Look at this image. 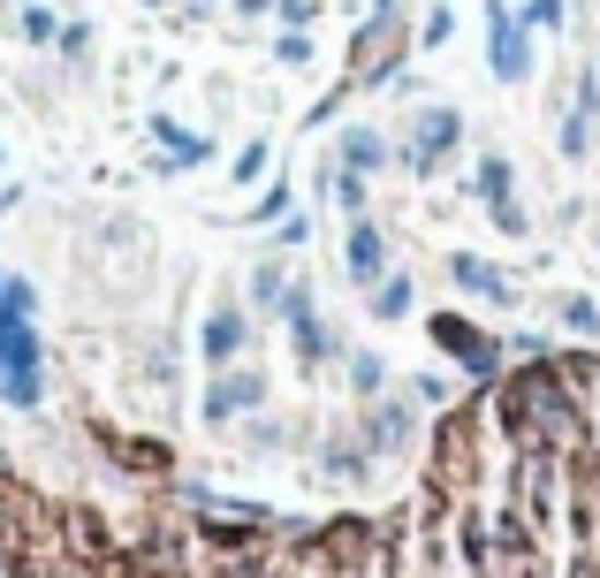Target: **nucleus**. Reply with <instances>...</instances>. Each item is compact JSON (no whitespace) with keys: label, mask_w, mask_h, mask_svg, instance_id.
<instances>
[{"label":"nucleus","mask_w":600,"mask_h":578,"mask_svg":"<svg viewBox=\"0 0 600 578\" xmlns=\"http://www.w3.org/2000/svg\"><path fill=\"white\" fill-rule=\"evenodd\" d=\"M342 275L357 289H373L380 275H388V236H380V221L373 213H357L350 221V236H342Z\"/></svg>","instance_id":"obj_5"},{"label":"nucleus","mask_w":600,"mask_h":578,"mask_svg":"<svg viewBox=\"0 0 600 578\" xmlns=\"http://www.w3.org/2000/svg\"><path fill=\"white\" fill-rule=\"evenodd\" d=\"M244 343H251V312H244V304H213V312H205V327H198V358L221 373V366H236V358H244Z\"/></svg>","instance_id":"obj_4"},{"label":"nucleus","mask_w":600,"mask_h":578,"mask_svg":"<svg viewBox=\"0 0 600 578\" xmlns=\"http://www.w3.org/2000/svg\"><path fill=\"white\" fill-rule=\"evenodd\" d=\"M15 38H23V46H54V38H61V15L38 8V0H23V8H15Z\"/></svg>","instance_id":"obj_13"},{"label":"nucleus","mask_w":600,"mask_h":578,"mask_svg":"<svg viewBox=\"0 0 600 578\" xmlns=\"http://www.w3.org/2000/svg\"><path fill=\"white\" fill-rule=\"evenodd\" d=\"M15 8H23V0H15Z\"/></svg>","instance_id":"obj_27"},{"label":"nucleus","mask_w":600,"mask_h":578,"mask_svg":"<svg viewBox=\"0 0 600 578\" xmlns=\"http://www.w3.org/2000/svg\"><path fill=\"white\" fill-rule=\"evenodd\" d=\"M334 167H350V175H380V167H388V138H380L373 123H350V130L334 138Z\"/></svg>","instance_id":"obj_8"},{"label":"nucleus","mask_w":600,"mask_h":578,"mask_svg":"<svg viewBox=\"0 0 600 578\" xmlns=\"http://www.w3.org/2000/svg\"><path fill=\"white\" fill-rule=\"evenodd\" d=\"M486 61L502 84H525L532 77V38H525V15L509 0H486Z\"/></svg>","instance_id":"obj_1"},{"label":"nucleus","mask_w":600,"mask_h":578,"mask_svg":"<svg viewBox=\"0 0 600 578\" xmlns=\"http://www.w3.org/2000/svg\"><path fill=\"white\" fill-rule=\"evenodd\" d=\"M259 404H267V373H251V366H221V373L205 381L198 419H205V427H228V419H251Z\"/></svg>","instance_id":"obj_2"},{"label":"nucleus","mask_w":600,"mask_h":578,"mask_svg":"<svg viewBox=\"0 0 600 578\" xmlns=\"http://www.w3.org/2000/svg\"><path fill=\"white\" fill-rule=\"evenodd\" d=\"M274 8H282V23H290V31H304V23L319 15V0H274Z\"/></svg>","instance_id":"obj_24"},{"label":"nucleus","mask_w":600,"mask_h":578,"mask_svg":"<svg viewBox=\"0 0 600 578\" xmlns=\"http://www.w3.org/2000/svg\"><path fill=\"white\" fill-rule=\"evenodd\" d=\"M54 46H61L69 61H84V54H92V23H84V15H77V23H61V38H54Z\"/></svg>","instance_id":"obj_19"},{"label":"nucleus","mask_w":600,"mask_h":578,"mask_svg":"<svg viewBox=\"0 0 600 578\" xmlns=\"http://www.w3.org/2000/svg\"><path fill=\"white\" fill-rule=\"evenodd\" d=\"M0 289H8V267H0Z\"/></svg>","instance_id":"obj_26"},{"label":"nucleus","mask_w":600,"mask_h":578,"mask_svg":"<svg viewBox=\"0 0 600 578\" xmlns=\"http://www.w3.org/2000/svg\"><path fill=\"white\" fill-rule=\"evenodd\" d=\"M274 61L304 69V61H311V38H304V31H282V38H274Z\"/></svg>","instance_id":"obj_21"},{"label":"nucleus","mask_w":600,"mask_h":578,"mask_svg":"<svg viewBox=\"0 0 600 578\" xmlns=\"http://www.w3.org/2000/svg\"><path fill=\"white\" fill-rule=\"evenodd\" d=\"M152 138L167 144V167H205V160H213V138H190V130H183V123H167V115L152 123Z\"/></svg>","instance_id":"obj_10"},{"label":"nucleus","mask_w":600,"mask_h":578,"mask_svg":"<svg viewBox=\"0 0 600 578\" xmlns=\"http://www.w3.org/2000/svg\"><path fill=\"white\" fill-rule=\"evenodd\" d=\"M411 304H419L411 275H388V282H373V320H411Z\"/></svg>","instance_id":"obj_12"},{"label":"nucleus","mask_w":600,"mask_h":578,"mask_svg":"<svg viewBox=\"0 0 600 578\" xmlns=\"http://www.w3.org/2000/svg\"><path fill=\"white\" fill-rule=\"evenodd\" d=\"M327 190H334V206H342V221H357V213H373V206H365V175H350V167H327Z\"/></svg>","instance_id":"obj_15"},{"label":"nucleus","mask_w":600,"mask_h":578,"mask_svg":"<svg viewBox=\"0 0 600 578\" xmlns=\"http://www.w3.org/2000/svg\"><path fill=\"white\" fill-rule=\"evenodd\" d=\"M267 175V144H244V160H236V183H259Z\"/></svg>","instance_id":"obj_23"},{"label":"nucleus","mask_w":600,"mask_h":578,"mask_svg":"<svg viewBox=\"0 0 600 578\" xmlns=\"http://www.w3.org/2000/svg\"><path fill=\"white\" fill-rule=\"evenodd\" d=\"M517 15H525V31H563V15H570V0H525Z\"/></svg>","instance_id":"obj_17"},{"label":"nucleus","mask_w":600,"mask_h":578,"mask_svg":"<svg viewBox=\"0 0 600 578\" xmlns=\"http://www.w3.org/2000/svg\"><path fill=\"white\" fill-rule=\"evenodd\" d=\"M342 373H350V396H380V381H388V366H380V350H342Z\"/></svg>","instance_id":"obj_11"},{"label":"nucleus","mask_w":600,"mask_h":578,"mask_svg":"<svg viewBox=\"0 0 600 578\" xmlns=\"http://www.w3.org/2000/svg\"><path fill=\"white\" fill-rule=\"evenodd\" d=\"M456 289H471V297H486V304H517V282H502V267H486V259H449Z\"/></svg>","instance_id":"obj_9"},{"label":"nucleus","mask_w":600,"mask_h":578,"mask_svg":"<svg viewBox=\"0 0 600 578\" xmlns=\"http://www.w3.org/2000/svg\"><path fill=\"white\" fill-rule=\"evenodd\" d=\"M282 213H290V183H267V190H259V213H251V221H282Z\"/></svg>","instance_id":"obj_22"},{"label":"nucleus","mask_w":600,"mask_h":578,"mask_svg":"<svg viewBox=\"0 0 600 578\" xmlns=\"http://www.w3.org/2000/svg\"><path fill=\"white\" fill-rule=\"evenodd\" d=\"M456 130H463V123H456V107H419V123H411V152H403V160H411L419 175H434V167H442V152L456 144Z\"/></svg>","instance_id":"obj_6"},{"label":"nucleus","mask_w":600,"mask_h":578,"mask_svg":"<svg viewBox=\"0 0 600 578\" xmlns=\"http://www.w3.org/2000/svg\"><path fill=\"white\" fill-rule=\"evenodd\" d=\"M555 312H563V327H570V335H600V304H593V297H563Z\"/></svg>","instance_id":"obj_16"},{"label":"nucleus","mask_w":600,"mask_h":578,"mask_svg":"<svg viewBox=\"0 0 600 578\" xmlns=\"http://www.w3.org/2000/svg\"><path fill=\"white\" fill-rule=\"evenodd\" d=\"M471 190L486 198V213H494V229H509V236H525V213H517V198H509V160H479L471 167Z\"/></svg>","instance_id":"obj_7"},{"label":"nucleus","mask_w":600,"mask_h":578,"mask_svg":"<svg viewBox=\"0 0 600 578\" xmlns=\"http://www.w3.org/2000/svg\"><path fill=\"white\" fill-rule=\"evenodd\" d=\"M586 138H593V115L578 107V115L563 123V152H570V160H586Z\"/></svg>","instance_id":"obj_20"},{"label":"nucleus","mask_w":600,"mask_h":578,"mask_svg":"<svg viewBox=\"0 0 600 578\" xmlns=\"http://www.w3.org/2000/svg\"><path fill=\"white\" fill-rule=\"evenodd\" d=\"M145 8H167V0H145Z\"/></svg>","instance_id":"obj_25"},{"label":"nucleus","mask_w":600,"mask_h":578,"mask_svg":"<svg viewBox=\"0 0 600 578\" xmlns=\"http://www.w3.org/2000/svg\"><path fill=\"white\" fill-rule=\"evenodd\" d=\"M456 38V8H426V23H419V46H449Z\"/></svg>","instance_id":"obj_18"},{"label":"nucleus","mask_w":600,"mask_h":578,"mask_svg":"<svg viewBox=\"0 0 600 578\" xmlns=\"http://www.w3.org/2000/svg\"><path fill=\"white\" fill-rule=\"evenodd\" d=\"M434 343L449 350L471 381H494V373H502V343H494L479 320H463V312H442V320H434Z\"/></svg>","instance_id":"obj_3"},{"label":"nucleus","mask_w":600,"mask_h":578,"mask_svg":"<svg viewBox=\"0 0 600 578\" xmlns=\"http://www.w3.org/2000/svg\"><path fill=\"white\" fill-rule=\"evenodd\" d=\"M282 304H290V282H282V267H259V275H251V312L282 320Z\"/></svg>","instance_id":"obj_14"}]
</instances>
